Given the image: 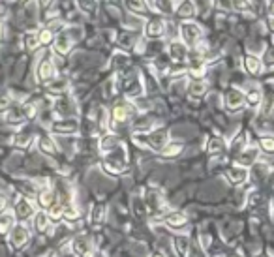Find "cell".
Returning <instances> with one entry per match:
<instances>
[{"instance_id":"obj_28","label":"cell","mask_w":274,"mask_h":257,"mask_svg":"<svg viewBox=\"0 0 274 257\" xmlns=\"http://www.w3.org/2000/svg\"><path fill=\"white\" fill-rule=\"evenodd\" d=\"M261 117H271L274 115V88H269L263 92V100H261Z\"/></svg>"},{"instance_id":"obj_47","label":"cell","mask_w":274,"mask_h":257,"mask_svg":"<svg viewBox=\"0 0 274 257\" xmlns=\"http://www.w3.org/2000/svg\"><path fill=\"white\" fill-rule=\"evenodd\" d=\"M11 227H13V216H9V214H2V216H0V235L9 233Z\"/></svg>"},{"instance_id":"obj_14","label":"cell","mask_w":274,"mask_h":257,"mask_svg":"<svg viewBox=\"0 0 274 257\" xmlns=\"http://www.w3.org/2000/svg\"><path fill=\"white\" fill-rule=\"evenodd\" d=\"M73 39H71V36L66 32V28H64L60 34H56L55 36V41H53V51H55V55L58 56H68L71 53V47H73Z\"/></svg>"},{"instance_id":"obj_18","label":"cell","mask_w":274,"mask_h":257,"mask_svg":"<svg viewBox=\"0 0 274 257\" xmlns=\"http://www.w3.org/2000/svg\"><path fill=\"white\" fill-rule=\"evenodd\" d=\"M126 11L135 17H147L150 13L149 0H122Z\"/></svg>"},{"instance_id":"obj_1","label":"cell","mask_w":274,"mask_h":257,"mask_svg":"<svg viewBox=\"0 0 274 257\" xmlns=\"http://www.w3.org/2000/svg\"><path fill=\"white\" fill-rule=\"evenodd\" d=\"M126 165H128V152H126L124 145L120 143L117 148H113L111 152L105 154L102 167L109 175H122L126 171Z\"/></svg>"},{"instance_id":"obj_10","label":"cell","mask_w":274,"mask_h":257,"mask_svg":"<svg viewBox=\"0 0 274 257\" xmlns=\"http://www.w3.org/2000/svg\"><path fill=\"white\" fill-rule=\"evenodd\" d=\"M243 70L250 75V77H259L265 73V62L259 55H252L246 53L243 56Z\"/></svg>"},{"instance_id":"obj_41","label":"cell","mask_w":274,"mask_h":257,"mask_svg":"<svg viewBox=\"0 0 274 257\" xmlns=\"http://www.w3.org/2000/svg\"><path fill=\"white\" fill-rule=\"evenodd\" d=\"M38 41H39V47L53 45V41H55V34L49 30L47 26H43L41 30H38Z\"/></svg>"},{"instance_id":"obj_25","label":"cell","mask_w":274,"mask_h":257,"mask_svg":"<svg viewBox=\"0 0 274 257\" xmlns=\"http://www.w3.org/2000/svg\"><path fill=\"white\" fill-rule=\"evenodd\" d=\"M118 145H120V139H118L115 133L111 132H105L100 137V143H98V147H100V150H102L103 154H107V152H111L113 148H117Z\"/></svg>"},{"instance_id":"obj_52","label":"cell","mask_w":274,"mask_h":257,"mask_svg":"<svg viewBox=\"0 0 274 257\" xmlns=\"http://www.w3.org/2000/svg\"><path fill=\"white\" fill-rule=\"evenodd\" d=\"M254 167V171H256V177H261V179H267L269 177V173H271V167L267 164H256V165H252Z\"/></svg>"},{"instance_id":"obj_62","label":"cell","mask_w":274,"mask_h":257,"mask_svg":"<svg viewBox=\"0 0 274 257\" xmlns=\"http://www.w3.org/2000/svg\"><path fill=\"white\" fill-rule=\"evenodd\" d=\"M111 2H122V0H111Z\"/></svg>"},{"instance_id":"obj_23","label":"cell","mask_w":274,"mask_h":257,"mask_svg":"<svg viewBox=\"0 0 274 257\" xmlns=\"http://www.w3.org/2000/svg\"><path fill=\"white\" fill-rule=\"evenodd\" d=\"M55 203H58L55 190H51V188H43L41 192H38V205H39V209L47 211L49 207H53Z\"/></svg>"},{"instance_id":"obj_49","label":"cell","mask_w":274,"mask_h":257,"mask_svg":"<svg viewBox=\"0 0 274 257\" xmlns=\"http://www.w3.org/2000/svg\"><path fill=\"white\" fill-rule=\"evenodd\" d=\"M246 143H248V135L246 133H239L231 141V148H235L237 152H241L243 148H246Z\"/></svg>"},{"instance_id":"obj_60","label":"cell","mask_w":274,"mask_h":257,"mask_svg":"<svg viewBox=\"0 0 274 257\" xmlns=\"http://www.w3.org/2000/svg\"><path fill=\"white\" fill-rule=\"evenodd\" d=\"M227 257H243L241 254H233V256H227Z\"/></svg>"},{"instance_id":"obj_27","label":"cell","mask_w":274,"mask_h":257,"mask_svg":"<svg viewBox=\"0 0 274 257\" xmlns=\"http://www.w3.org/2000/svg\"><path fill=\"white\" fill-rule=\"evenodd\" d=\"M227 148V143L224 137H220V135H214V137H211L209 139V143H207V150H209V154L211 156H220V154H224Z\"/></svg>"},{"instance_id":"obj_46","label":"cell","mask_w":274,"mask_h":257,"mask_svg":"<svg viewBox=\"0 0 274 257\" xmlns=\"http://www.w3.org/2000/svg\"><path fill=\"white\" fill-rule=\"evenodd\" d=\"M259 150H263L267 154H274V135H265L259 139V145H258Z\"/></svg>"},{"instance_id":"obj_51","label":"cell","mask_w":274,"mask_h":257,"mask_svg":"<svg viewBox=\"0 0 274 257\" xmlns=\"http://www.w3.org/2000/svg\"><path fill=\"white\" fill-rule=\"evenodd\" d=\"M21 107H23V113H24V117H26V120L36 118V115H38V109H36V105H34V103L24 101V103H21Z\"/></svg>"},{"instance_id":"obj_57","label":"cell","mask_w":274,"mask_h":257,"mask_svg":"<svg viewBox=\"0 0 274 257\" xmlns=\"http://www.w3.org/2000/svg\"><path fill=\"white\" fill-rule=\"evenodd\" d=\"M269 13H271V17H274V0L269 2Z\"/></svg>"},{"instance_id":"obj_56","label":"cell","mask_w":274,"mask_h":257,"mask_svg":"<svg viewBox=\"0 0 274 257\" xmlns=\"http://www.w3.org/2000/svg\"><path fill=\"white\" fill-rule=\"evenodd\" d=\"M267 28H269V30L274 34V17L269 15V19H267Z\"/></svg>"},{"instance_id":"obj_19","label":"cell","mask_w":274,"mask_h":257,"mask_svg":"<svg viewBox=\"0 0 274 257\" xmlns=\"http://www.w3.org/2000/svg\"><path fill=\"white\" fill-rule=\"evenodd\" d=\"M175 17L180 19V21H190V19H194L197 13V6L194 0H180L179 6L175 8Z\"/></svg>"},{"instance_id":"obj_22","label":"cell","mask_w":274,"mask_h":257,"mask_svg":"<svg viewBox=\"0 0 274 257\" xmlns=\"http://www.w3.org/2000/svg\"><path fill=\"white\" fill-rule=\"evenodd\" d=\"M145 203H147V209H149V212H160L162 209H164V201H162V195H160V192H158L156 188H149L147 190V194H145Z\"/></svg>"},{"instance_id":"obj_45","label":"cell","mask_w":274,"mask_h":257,"mask_svg":"<svg viewBox=\"0 0 274 257\" xmlns=\"http://www.w3.org/2000/svg\"><path fill=\"white\" fill-rule=\"evenodd\" d=\"M64 207V220L66 222H77L79 220V211H77V207L73 205V203H68V205H62Z\"/></svg>"},{"instance_id":"obj_33","label":"cell","mask_w":274,"mask_h":257,"mask_svg":"<svg viewBox=\"0 0 274 257\" xmlns=\"http://www.w3.org/2000/svg\"><path fill=\"white\" fill-rule=\"evenodd\" d=\"M118 45H120V49H126V51H130L132 47H135V43H137V38H135V34L130 30H124L118 34Z\"/></svg>"},{"instance_id":"obj_42","label":"cell","mask_w":274,"mask_h":257,"mask_svg":"<svg viewBox=\"0 0 274 257\" xmlns=\"http://www.w3.org/2000/svg\"><path fill=\"white\" fill-rule=\"evenodd\" d=\"M103 218H105V207L103 205H94L92 207V227L98 229V227L103 224Z\"/></svg>"},{"instance_id":"obj_11","label":"cell","mask_w":274,"mask_h":257,"mask_svg":"<svg viewBox=\"0 0 274 257\" xmlns=\"http://www.w3.org/2000/svg\"><path fill=\"white\" fill-rule=\"evenodd\" d=\"M51 132L56 135H75L79 132V120L77 118H58L51 124Z\"/></svg>"},{"instance_id":"obj_54","label":"cell","mask_w":274,"mask_h":257,"mask_svg":"<svg viewBox=\"0 0 274 257\" xmlns=\"http://www.w3.org/2000/svg\"><path fill=\"white\" fill-rule=\"evenodd\" d=\"M265 60L269 64H274V45L269 47V49L265 51Z\"/></svg>"},{"instance_id":"obj_38","label":"cell","mask_w":274,"mask_h":257,"mask_svg":"<svg viewBox=\"0 0 274 257\" xmlns=\"http://www.w3.org/2000/svg\"><path fill=\"white\" fill-rule=\"evenodd\" d=\"M173 244H175V250H177V254H179L180 257H184L186 254H188V248H190V241L186 235H177L175 237V241H173Z\"/></svg>"},{"instance_id":"obj_5","label":"cell","mask_w":274,"mask_h":257,"mask_svg":"<svg viewBox=\"0 0 274 257\" xmlns=\"http://www.w3.org/2000/svg\"><path fill=\"white\" fill-rule=\"evenodd\" d=\"M246 105L244 101V90L239 86H229L224 94V107L227 109V113H239Z\"/></svg>"},{"instance_id":"obj_24","label":"cell","mask_w":274,"mask_h":257,"mask_svg":"<svg viewBox=\"0 0 274 257\" xmlns=\"http://www.w3.org/2000/svg\"><path fill=\"white\" fill-rule=\"evenodd\" d=\"M38 148L45 154V156H55L56 152H58V147H56L55 139H53L51 135H39Z\"/></svg>"},{"instance_id":"obj_12","label":"cell","mask_w":274,"mask_h":257,"mask_svg":"<svg viewBox=\"0 0 274 257\" xmlns=\"http://www.w3.org/2000/svg\"><path fill=\"white\" fill-rule=\"evenodd\" d=\"M30 241V231H28V227H24L23 224H17V226L11 227V231H9V244H11V248H23L26 246Z\"/></svg>"},{"instance_id":"obj_40","label":"cell","mask_w":274,"mask_h":257,"mask_svg":"<svg viewBox=\"0 0 274 257\" xmlns=\"http://www.w3.org/2000/svg\"><path fill=\"white\" fill-rule=\"evenodd\" d=\"M45 214H47L49 222H60V220H64V207L60 203H55L53 207H49L45 211Z\"/></svg>"},{"instance_id":"obj_13","label":"cell","mask_w":274,"mask_h":257,"mask_svg":"<svg viewBox=\"0 0 274 257\" xmlns=\"http://www.w3.org/2000/svg\"><path fill=\"white\" fill-rule=\"evenodd\" d=\"M34 214H36V211H34V205H32L30 199L19 197L15 201V207H13V216H15V220H19V222L23 224L26 220L34 218Z\"/></svg>"},{"instance_id":"obj_59","label":"cell","mask_w":274,"mask_h":257,"mask_svg":"<svg viewBox=\"0 0 274 257\" xmlns=\"http://www.w3.org/2000/svg\"><path fill=\"white\" fill-rule=\"evenodd\" d=\"M19 4H26V2H30V0H17Z\"/></svg>"},{"instance_id":"obj_32","label":"cell","mask_w":274,"mask_h":257,"mask_svg":"<svg viewBox=\"0 0 274 257\" xmlns=\"http://www.w3.org/2000/svg\"><path fill=\"white\" fill-rule=\"evenodd\" d=\"M164 222H165V226H169V227H182L186 224V214L180 211H171L164 218Z\"/></svg>"},{"instance_id":"obj_50","label":"cell","mask_w":274,"mask_h":257,"mask_svg":"<svg viewBox=\"0 0 274 257\" xmlns=\"http://www.w3.org/2000/svg\"><path fill=\"white\" fill-rule=\"evenodd\" d=\"M186 257H207L205 256L203 246H201V242H194V244H190Z\"/></svg>"},{"instance_id":"obj_17","label":"cell","mask_w":274,"mask_h":257,"mask_svg":"<svg viewBox=\"0 0 274 257\" xmlns=\"http://www.w3.org/2000/svg\"><path fill=\"white\" fill-rule=\"evenodd\" d=\"M224 177L231 186H243L244 182L250 179V171L246 167H241V165H233L227 169Z\"/></svg>"},{"instance_id":"obj_34","label":"cell","mask_w":274,"mask_h":257,"mask_svg":"<svg viewBox=\"0 0 274 257\" xmlns=\"http://www.w3.org/2000/svg\"><path fill=\"white\" fill-rule=\"evenodd\" d=\"M47 86H49V90H51V94H55V96H64L66 90H68V79L56 77V79H53Z\"/></svg>"},{"instance_id":"obj_61","label":"cell","mask_w":274,"mask_h":257,"mask_svg":"<svg viewBox=\"0 0 274 257\" xmlns=\"http://www.w3.org/2000/svg\"><path fill=\"white\" fill-rule=\"evenodd\" d=\"M0 34H2V21H0Z\"/></svg>"},{"instance_id":"obj_55","label":"cell","mask_w":274,"mask_h":257,"mask_svg":"<svg viewBox=\"0 0 274 257\" xmlns=\"http://www.w3.org/2000/svg\"><path fill=\"white\" fill-rule=\"evenodd\" d=\"M39 6L43 9L51 8V6H55V0H39Z\"/></svg>"},{"instance_id":"obj_16","label":"cell","mask_w":274,"mask_h":257,"mask_svg":"<svg viewBox=\"0 0 274 257\" xmlns=\"http://www.w3.org/2000/svg\"><path fill=\"white\" fill-rule=\"evenodd\" d=\"M258 160H259V148L258 147H246L237 154L235 165H241V167L250 169L252 165L258 164Z\"/></svg>"},{"instance_id":"obj_29","label":"cell","mask_w":274,"mask_h":257,"mask_svg":"<svg viewBox=\"0 0 274 257\" xmlns=\"http://www.w3.org/2000/svg\"><path fill=\"white\" fill-rule=\"evenodd\" d=\"M209 90V83L207 79H192L188 85V94L192 98H201Z\"/></svg>"},{"instance_id":"obj_30","label":"cell","mask_w":274,"mask_h":257,"mask_svg":"<svg viewBox=\"0 0 274 257\" xmlns=\"http://www.w3.org/2000/svg\"><path fill=\"white\" fill-rule=\"evenodd\" d=\"M6 122H8V124H15V126L26 122V117H24V113H23V107H21V105L8 107V111H6Z\"/></svg>"},{"instance_id":"obj_26","label":"cell","mask_w":274,"mask_h":257,"mask_svg":"<svg viewBox=\"0 0 274 257\" xmlns=\"http://www.w3.org/2000/svg\"><path fill=\"white\" fill-rule=\"evenodd\" d=\"M184 150V145L182 143H177V141H169L167 145H165L158 154H160V158H164V160H173V158L180 156V152Z\"/></svg>"},{"instance_id":"obj_48","label":"cell","mask_w":274,"mask_h":257,"mask_svg":"<svg viewBox=\"0 0 274 257\" xmlns=\"http://www.w3.org/2000/svg\"><path fill=\"white\" fill-rule=\"evenodd\" d=\"M77 4H79V9L88 13V15H92L96 11V8H98V2H96V0H77Z\"/></svg>"},{"instance_id":"obj_53","label":"cell","mask_w":274,"mask_h":257,"mask_svg":"<svg viewBox=\"0 0 274 257\" xmlns=\"http://www.w3.org/2000/svg\"><path fill=\"white\" fill-rule=\"evenodd\" d=\"M6 209H8V197L4 194H0V216L6 214Z\"/></svg>"},{"instance_id":"obj_8","label":"cell","mask_w":274,"mask_h":257,"mask_svg":"<svg viewBox=\"0 0 274 257\" xmlns=\"http://www.w3.org/2000/svg\"><path fill=\"white\" fill-rule=\"evenodd\" d=\"M145 137H147V148L156 150V152H160V150L169 143V132H167V128H154V130H150L149 133H145Z\"/></svg>"},{"instance_id":"obj_3","label":"cell","mask_w":274,"mask_h":257,"mask_svg":"<svg viewBox=\"0 0 274 257\" xmlns=\"http://www.w3.org/2000/svg\"><path fill=\"white\" fill-rule=\"evenodd\" d=\"M120 90H122V94H124V98L128 101H133L145 96V83H143L141 71H133L130 75H126V79L122 77Z\"/></svg>"},{"instance_id":"obj_43","label":"cell","mask_w":274,"mask_h":257,"mask_svg":"<svg viewBox=\"0 0 274 257\" xmlns=\"http://www.w3.org/2000/svg\"><path fill=\"white\" fill-rule=\"evenodd\" d=\"M23 45L26 51H36L39 47L38 41V32H26L23 36Z\"/></svg>"},{"instance_id":"obj_9","label":"cell","mask_w":274,"mask_h":257,"mask_svg":"<svg viewBox=\"0 0 274 257\" xmlns=\"http://www.w3.org/2000/svg\"><path fill=\"white\" fill-rule=\"evenodd\" d=\"M165 55L169 56V60L175 64H184L188 60L190 56V49L180 39H171L169 43H167V51H165Z\"/></svg>"},{"instance_id":"obj_15","label":"cell","mask_w":274,"mask_h":257,"mask_svg":"<svg viewBox=\"0 0 274 257\" xmlns=\"http://www.w3.org/2000/svg\"><path fill=\"white\" fill-rule=\"evenodd\" d=\"M71 250L79 257H94V246L85 235H79L71 241Z\"/></svg>"},{"instance_id":"obj_37","label":"cell","mask_w":274,"mask_h":257,"mask_svg":"<svg viewBox=\"0 0 274 257\" xmlns=\"http://www.w3.org/2000/svg\"><path fill=\"white\" fill-rule=\"evenodd\" d=\"M152 4L160 15H173V11H175L173 0H152Z\"/></svg>"},{"instance_id":"obj_58","label":"cell","mask_w":274,"mask_h":257,"mask_svg":"<svg viewBox=\"0 0 274 257\" xmlns=\"http://www.w3.org/2000/svg\"><path fill=\"white\" fill-rule=\"evenodd\" d=\"M150 257H164V254H160V252H156V254H152Z\"/></svg>"},{"instance_id":"obj_6","label":"cell","mask_w":274,"mask_h":257,"mask_svg":"<svg viewBox=\"0 0 274 257\" xmlns=\"http://www.w3.org/2000/svg\"><path fill=\"white\" fill-rule=\"evenodd\" d=\"M36 79L39 85H49L53 79H56V68L53 58L45 55L43 58H39L38 66H36Z\"/></svg>"},{"instance_id":"obj_21","label":"cell","mask_w":274,"mask_h":257,"mask_svg":"<svg viewBox=\"0 0 274 257\" xmlns=\"http://www.w3.org/2000/svg\"><path fill=\"white\" fill-rule=\"evenodd\" d=\"M261 100H263L261 86L258 85L246 86V90H244V101H246V105H248L250 109H258L259 105H261Z\"/></svg>"},{"instance_id":"obj_2","label":"cell","mask_w":274,"mask_h":257,"mask_svg":"<svg viewBox=\"0 0 274 257\" xmlns=\"http://www.w3.org/2000/svg\"><path fill=\"white\" fill-rule=\"evenodd\" d=\"M179 39L188 47L190 51H194L205 39L203 28L194 21H182L179 26Z\"/></svg>"},{"instance_id":"obj_44","label":"cell","mask_w":274,"mask_h":257,"mask_svg":"<svg viewBox=\"0 0 274 257\" xmlns=\"http://www.w3.org/2000/svg\"><path fill=\"white\" fill-rule=\"evenodd\" d=\"M229 6L233 11H239V13H248L252 8L250 0H229Z\"/></svg>"},{"instance_id":"obj_20","label":"cell","mask_w":274,"mask_h":257,"mask_svg":"<svg viewBox=\"0 0 274 257\" xmlns=\"http://www.w3.org/2000/svg\"><path fill=\"white\" fill-rule=\"evenodd\" d=\"M56 115L60 118H71V115L75 113V103H73V100H71L70 96H58V100H56Z\"/></svg>"},{"instance_id":"obj_36","label":"cell","mask_w":274,"mask_h":257,"mask_svg":"<svg viewBox=\"0 0 274 257\" xmlns=\"http://www.w3.org/2000/svg\"><path fill=\"white\" fill-rule=\"evenodd\" d=\"M49 218H47V214L43 211H39V212H36L34 214V229L38 231V233H45L49 229Z\"/></svg>"},{"instance_id":"obj_31","label":"cell","mask_w":274,"mask_h":257,"mask_svg":"<svg viewBox=\"0 0 274 257\" xmlns=\"http://www.w3.org/2000/svg\"><path fill=\"white\" fill-rule=\"evenodd\" d=\"M164 41L162 39H156V41H145V51H143V55L150 56V58H156V56H160L162 53H164Z\"/></svg>"},{"instance_id":"obj_7","label":"cell","mask_w":274,"mask_h":257,"mask_svg":"<svg viewBox=\"0 0 274 257\" xmlns=\"http://www.w3.org/2000/svg\"><path fill=\"white\" fill-rule=\"evenodd\" d=\"M133 115V105L132 101H118L113 105V109L109 113V120L113 124H124L128 122Z\"/></svg>"},{"instance_id":"obj_39","label":"cell","mask_w":274,"mask_h":257,"mask_svg":"<svg viewBox=\"0 0 274 257\" xmlns=\"http://www.w3.org/2000/svg\"><path fill=\"white\" fill-rule=\"evenodd\" d=\"M32 141H34V135L30 132H19L13 137V145L19 148H28L32 145Z\"/></svg>"},{"instance_id":"obj_4","label":"cell","mask_w":274,"mask_h":257,"mask_svg":"<svg viewBox=\"0 0 274 257\" xmlns=\"http://www.w3.org/2000/svg\"><path fill=\"white\" fill-rule=\"evenodd\" d=\"M165 30H167V23L162 15H152L143 24V32H145V39L149 41H156V39H162L165 36Z\"/></svg>"},{"instance_id":"obj_35","label":"cell","mask_w":274,"mask_h":257,"mask_svg":"<svg viewBox=\"0 0 274 257\" xmlns=\"http://www.w3.org/2000/svg\"><path fill=\"white\" fill-rule=\"evenodd\" d=\"M122 24H124V28L126 30H130V32H135L137 30H141L143 28V21H141V17H135V15H124L122 17Z\"/></svg>"}]
</instances>
